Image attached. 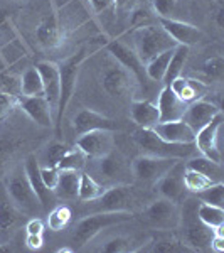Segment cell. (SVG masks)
<instances>
[{
	"mask_svg": "<svg viewBox=\"0 0 224 253\" xmlns=\"http://www.w3.org/2000/svg\"><path fill=\"white\" fill-rule=\"evenodd\" d=\"M0 252H10L9 243H0Z\"/></svg>",
	"mask_w": 224,
	"mask_h": 253,
	"instance_id": "obj_58",
	"label": "cell"
},
{
	"mask_svg": "<svg viewBox=\"0 0 224 253\" xmlns=\"http://www.w3.org/2000/svg\"><path fill=\"white\" fill-rule=\"evenodd\" d=\"M73 126H75V132L78 135H83V133L93 132V130H113L115 124L112 118L105 117L103 113L84 108L73 118Z\"/></svg>",
	"mask_w": 224,
	"mask_h": 253,
	"instance_id": "obj_24",
	"label": "cell"
},
{
	"mask_svg": "<svg viewBox=\"0 0 224 253\" xmlns=\"http://www.w3.org/2000/svg\"><path fill=\"white\" fill-rule=\"evenodd\" d=\"M56 17L59 20L61 29L64 34H71L79 27H84L91 20V14L81 0H71L59 10H56Z\"/></svg>",
	"mask_w": 224,
	"mask_h": 253,
	"instance_id": "obj_15",
	"label": "cell"
},
{
	"mask_svg": "<svg viewBox=\"0 0 224 253\" xmlns=\"http://www.w3.org/2000/svg\"><path fill=\"white\" fill-rule=\"evenodd\" d=\"M214 182L211 181L209 177H206V175L195 172L192 169H187L184 170V186H186V191L187 193H192V194H197L201 193V191L207 189L209 186H213Z\"/></svg>",
	"mask_w": 224,
	"mask_h": 253,
	"instance_id": "obj_41",
	"label": "cell"
},
{
	"mask_svg": "<svg viewBox=\"0 0 224 253\" xmlns=\"http://www.w3.org/2000/svg\"><path fill=\"white\" fill-rule=\"evenodd\" d=\"M71 210L64 205H58L54 206L51 211L47 213V226L49 230L52 231H61L68 226L69 221H71Z\"/></svg>",
	"mask_w": 224,
	"mask_h": 253,
	"instance_id": "obj_40",
	"label": "cell"
},
{
	"mask_svg": "<svg viewBox=\"0 0 224 253\" xmlns=\"http://www.w3.org/2000/svg\"><path fill=\"white\" fill-rule=\"evenodd\" d=\"M15 2H24V3H26V2H29V0H15Z\"/></svg>",
	"mask_w": 224,
	"mask_h": 253,
	"instance_id": "obj_59",
	"label": "cell"
},
{
	"mask_svg": "<svg viewBox=\"0 0 224 253\" xmlns=\"http://www.w3.org/2000/svg\"><path fill=\"white\" fill-rule=\"evenodd\" d=\"M144 221L153 230L170 231L181 224V211L176 203L165 198H157L144 210Z\"/></svg>",
	"mask_w": 224,
	"mask_h": 253,
	"instance_id": "obj_6",
	"label": "cell"
},
{
	"mask_svg": "<svg viewBox=\"0 0 224 253\" xmlns=\"http://www.w3.org/2000/svg\"><path fill=\"white\" fill-rule=\"evenodd\" d=\"M26 245H27V248H31V250H39V248L44 245L42 235H31V233H27Z\"/></svg>",
	"mask_w": 224,
	"mask_h": 253,
	"instance_id": "obj_53",
	"label": "cell"
},
{
	"mask_svg": "<svg viewBox=\"0 0 224 253\" xmlns=\"http://www.w3.org/2000/svg\"><path fill=\"white\" fill-rule=\"evenodd\" d=\"M101 252L107 253H121V252H133L132 240L125 238V236H113V238L107 240L100 248Z\"/></svg>",
	"mask_w": 224,
	"mask_h": 253,
	"instance_id": "obj_44",
	"label": "cell"
},
{
	"mask_svg": "<svg viewBox=\"0 0 224 253\" xmlns=\"http://www.w3.org/2000/svg\"><path fill=\"white\" fill-rule=\"evenodd\" d=\"M195 196H197L202 203L223 208V205H224V184L223 182H214L213 186H209L207 189L201 191V193H197Z\"/></svg>",
	"mask_w": 224,
	"mask_h": 253,
	"instance_id": "obj_43",
	"label": "cell"
},
{
	"mask_svg": "<svg viewBox=\"0 0 224 253\" xmlns=\"http://www.w3.org/2000/svg\"><path fill=\"white\" fill-rule=\"evenodd\" d=\"M130 36H132L133 51L137 52V56L142 59L144 64L149 59H152L153 56L177 46L176 41L162 29L160 24L152 22V24H145V26L133 27Z\"/></svg>",
	"mask_w": 224,
	"mask_h": 253,
	"instance_id": "obj_2",
	"label": "cell"
},
{
	"mask_svg": "<svg viewBox=\"0 0 224 253\" xmlns=\"http://www.w3.org/2000/svg\"><path fill=\"white\" fill-rule=\"evenodd\" d=\"M223 120L224 118L221 112L206 126H202V128L195 133V138H194V145H195V149H197V152L213 159L214 162H219V164H221L223 157H221V149H219L218 142H219V133H221V128H223Z\"/></svg>",
	"mask_w": 224,
	"mask_h": 253,
	"instance_id": "obj_10",
	"label": "cell"
},
{
	"mask_svg": "<svg viewBox=\"0 0 224 253\" xmlns=\"http://www.w3.org/2000/svg\"><path fill=\"white\" fill-rule=\"evenodd\" d=\"M133 214L130 211H98L83 218L78 223L73 235V245L76 248H83L88 242H91L95 236L105 228H110L113 224H120L125 221H132Z\"/></svg>",
	"mask_w": 224,
	"mask_h": 253,
	"instance_id": "obj_5",
	"label": "cell"
},
{
	"mask_svg": "<svg viewBox=\"0 0 224 253\" xmlns=\"http://www.w3.org/2000/svg\"><path fill=\"white\" fill-rule=\"evenodd\" d=\"M15 152L14 142L7 140V138H0V167L7 166Z\"/></svg>",
	"mask_w": 224,
	"mask_h": 253,
	"instance_id": "obj_50",
	"label": "cell"
},
{
	"mask_svg": "<svg viewBox=\"0 0 224 253\" xmlns=\"http://www.w3.org/2000/svg\"><path fill=\"white\" fill-rule=\"evenodd\" d=\"M187 58H189V47L187 46H176L172 58H170V61H169V66H167L164 81H162L165 86H169V84L172 83L176 78H179V76H182L184 68L187 64Z\"/></svg>",
	"mask_w": 224,
	"mask_h": 253,
	"instance_id": "obj_31",
	"label": "cell"
},
{
	"mask_svg": "<svg viewBox=\"0 0 224 253\" xmlns=\"http://www.w3.org/2000/svg\"><path fill=\"white\" fill-rule=\"evenodd\" d=\"M40 167V177H42L44 184L54 193V187L58 184L59 179V169L56 166H39Z\"/></svg>",
	"mask_w": 224,
	"mask_h": 253,
	"instance_id": "obj_47",
	"label": "cell"
},
{
	"mask_svg": "<svg viewBox=\"0 0 224 253\" xmlns=\"http://www.w3.org/2000/svg\"><path fill=\"white\" fill-rule=\"evenodd\" d=\"M160 27L176 41L177 46H195L204 38L202 31L182 19H157Z\"/></svg>",
	"mask_w": 224,
	"mask_h": 253,
	"instance_id": "obj_13",
	"label": "cell"
},
{
	"mask_svg": "<svg viewBox=\"0 0 224 253\" xmlns=\"http://www.w3.org/2000/svg\"><path fill=\"white\" fill-rule=\"evenodd\" d=\"M184 170H186V164L182 161H177L176 164L158 179L155 182V191L160 198L169 199V201L176 203V205L186 201L187 191L184 186Z\"/></svg>",
	"mask_w": 224,
	"mask_h": 253,
	"instance_id": "obj_8",
	"label": "cell"
},
{
	"mask_svg": "<svg viewBox=\"0 0 224 253\" xmlns=\"http://www.w3.org/2000/svg\"><path fill=\"white\" fill-rule=\"evenodd\" d=\"M149 248H142L145 252H157V253H184V252H194L190 247L182 242V240L177 238H158V240H152L149 243Z\"/></svg>",
	"mask_w": 224,
	"mask_h": 253,
	"instance_id": "obj_37",
	"label": "cell"
},
{
	"mask_svg": "<svg viewBox=\"0 0 224 253\" xmlns=\"http://www.w3.org/2000/svg\"><path fill=\"white\" fill-rule=\"evenodd\" d=\"M132 24L133 27L145 26V24H152V17H150V12L147 9H137L132 12Z\"/></svg>",
	"mask_w": 224,
	"mask_h": 253,
	"instance_id": "obj_51",
	"label": "cell"
},
{
	"mask_svg": "<svg viewBox=\"0 0 224 253\" xmlns=\"http://www.w3.org/2000/svg\"><path fill=\"white\" fill-rule=\"evenodd\" d=\"M81 170H59L58 184L54 187V196L59 199H75L78 198Z\"/></svg>",
	"mask_w": 224,
	"mask_h": 253,
	"instance_id": "obj_29",
	"label": "cell"
},
{
	"mask_svg": "<svg viewBox=\"0 0 224 253\" xmlns=\"http://www.w3.org/2000/svg\"><path fill=\"white\" fill-rule=\"evenodd\" d=\"M89 9L95 15H107V14H112V12L116 10V5H115V0H86Z\"/></svg>",
	"mask_w": 224,
	"mask_h": 253,
	"instance_id": "obj_46",
	"label": "cell"
},
{
	"mask_svg": "<svg viewBox=\"0 0 224 253\" xmlns=\"http://www.w3.org/2000/svg\"><path fill=\"white\" fill-rule=\"evenodd\" d=\"M195 214L211 230H218V228L224 226V210L221 206L207 205V203L201 201L195 210Z\"/></svg>",
	"mask_w": 224,
	"mask_h": 253,
	"instance_id": "obj_36",
	"label": "cell"
},
{
	"mask_svg": "<svg viewBox=\"0 0 224 253\" xmlns=\"http://www.w3.org/2000/svg\"><path fill=\"white\" fill-rule=\"evenodd\" d=\"M133 142L147 156L169 157V159H189L197 149L194 144H170L153 132L152 128H140L133 133Z\"/></svg>",
	"mask_w": 224,
	"mask_h": 253,
	"instance_id": "obj_4",
	"label": "cell"
},
{
	"mask_svg": "<svg viewBox=\"0 0 224 253\" xmlns=\"http://www.w3.org/2000/svg\"><path fill=\"white\" fill-rule=\"evenodd\" d=\"M96 161H98V170H100V174L105 175V177L110 179V181L123 175L125 170H127V162L123 161L121 156L113 154V150L108 154V156L96 159Z\"/></svg>",
	"mask_w": 224,
	"mask_h": 253,
	"instance_id": "obj_30",
	"label": "cell"
},
{
	"mask_svg": "<svg viewBox=\"0 0 224 253\" xmlns=\"http://www.w3.org/2000/svg\"><path fill=\"white\" fill-rule=\"evenodd\" d=\"M24 169H26L27 179H29L32 189H34L36 196H37L40 205H42V210L47 211L49 208L54 205V193H52V191L44 184L42 177H40V167H39V162H37L36 154L27 156L26 162H24Z\"/></svg>",
	"mask_w": 224,
	"mask_h": 253,
	"instance_id": "obj_19",
	"label": "cell"
},
{
	"mask_svg": "<svg viewBox=\"0 0 224 253\" xmlns=\"http://www.w3.org/2000/svg\"><path fill=\"white\" fill-rule=\"evenodd\" d=\"M68 150V147L59 140L49 142V144L40 150L37 157L39 166H58L59 159L64 156V152Z\"/></svg>",
	"mask_w": 224,
	"mask_h": 253,
	"instance_id": "obj_39",
	"label": "cell"
},
{
	"mask_svg": "<svg viewBox=\"0 0 224 253\" xmlns=\"http://www.w3.org/2000/svg\"><path fill=\"white\" fill-rule=\"evenodd\" d=\"M177 161L182 159H169V157H155L142 154L132 162V174L137 181L142 182H157Z\"/></svg>",
	"mask_w": 224,
	"mask_h": 253,
	"instance_id": "obj_9",
	"label": "cell"
},
{
	"mask_svg": "<svg viewBox=\"0 0 224 253\" xmlns=\"http://www.w3.org/2000/svg\"><path fill=\"white\" fill-rule=\"evenodd\" d=\"M19 36V31L15 29L14 22L9 19L5 20L3 24H0V47L5 46L7 42H10L14 38H17Z\"/></svg>",
	"mask_w": 224,
	"mask_h": 253,
	"instance_id": "obj_49",
	"label": "cell"
},
{
	"mask_svg": "<svg viewBox=\"0 0 224 253\" xmlns=\"http://www.w3.org/2000/svg\"><path fill=\"white\" fill-rule=\"evenodd\" d=\"M152 130L170 144H194L195 138V132L182 118L172 122H158L152 126Z\"/></svg>",
	"mask_w": 224,
	"mask_h": 253,
	"instance_id": "obj_20",
	"label": "cell"
},
{
	"mask_svg": "<svg viewBox=\"0 0 224 253\" xmlns=\"http://www.w3.org/2000/svg\"><path fill=\"white\" fill-rule=\"evenodd\" d=\"M157 19H179V0H152Z\"/></svg>",
	"mask_w": 224,
	"mask_h": 253,
	"instance_id": "obj_42",
	"label": "cell"
},
{
	"mask_svg": "<svg viewBox=\"0 0 224 253\" xmlns=\"http://www.w3.org/2000/svg\"><path fill=\"white\" fill-rule=\"evenodd\" d=\"M20 216H24L22 211L12 201L5 184L0 179V235H7L14 230L20 221Z\"/></svg>",
	"mask_w": 224,
	"mask_h": 253,
	"instance_id": "obj_25",
	"label": "cell"
},
{
	"mask_svg": "<svg viewBox=\"0 0 224 253\" xmlns=\"http://www.w3.org/2000/svg\"><path fill=\"white\" fill-rule=\"evenodd\" d=\"M15 108H17V96L0 91V122L7 120L14 113Z\"/></svg>",
	"mask_w": 224,
	"mask_h": 253,
	"instance_id": "obj_45",
	"label": "cell"
},
{
	"mask_svg": "<svg viewBox=\"0 0 224 253\" xmlns=\"http://www.w3.org/2000/svg\"><path fill=\"white\" fill-rule=\"evenodd\" d=\"M19 95L26 96H44V88H42V80L37 71V68H27L22 73L19 80Z\"/></svg>",
	"mask_w": 224,
	"mask_h": 253,
	"instance_id": "obj_33",
	"label": "cell"
},
{
	"mask_svg": "<svg viewBox=\"0 0 224 253\" xmlns=\"http://www.w3.org/2000/svg\"><path fill=\"white\" fill-rule=\"evenodd\" d=\"M187 169H192L195 172L206 175L209 177L213 182H223V166L219 162H214L213 159L206 157V156H192L187 159L186 162Z\"/></svg>",
	"mask_w": 224,
	"mask_h": 253,
	"instance_id": "obj_28",
	"label": "cell"
},
{
	"mask_svg": "<svg viewBox=\"0 0 224 253\" xmlns=\"http://www.w3.org/2000/svg\"><path fill=\"white\" fill-rule=\"evenodd\" d=\"M133 3H135V0H115L116 9L120 10H132Z\"/></svg>",
	"mask_w": 224,
	"mask_h": 253,
	"instance_id": "obj_54",
	"label": "cell"
},
{
	"mask_svg": "<svg viewBox=\"0 0 224 253\" xmlns=\"http://www.w3.org/2000/svg\"><path fill=\"white\" fill-rule=\"evenodd\" d=\"M174 49H167V51L153 56L152 59H149L145 63V73H147V78H149L150 81H155V83H162V81H164L167 66H169V61L174 54Z\"/></svg>",
	"mask_w": 224,
	"mask_h": 253,
	"instance_id": "obj_32",
	"label": "cell"
},
{
	"mask_svg": "<svg viewBox=\"0 0 224 253\" xmlns=\"http://www.w3.org/2000/svg\"><path fill=\"white\" fill-rule=\"evenodd\" d=\"M71 0H51V3H52V7H54L56 10H59L61 7H64L66 3H69Z\"/></svg>",
	"mask_w": 224,
	"mask_h": 253,
	"instance_id": "obj_55",
	"label": "cell"
},
{
	"mask_svg": "<svg viewBox=\"0 0 224 253\" xmlns=\"http://www.w3.org/2000/svg\"><path fill=\"white\" fill-rule=\"evenodd\" d=\"M2 181L7 187V193L12 198V201L22 211V214L36 216L42 211V205H40L39 198L36 196L29 179H27L24 164L12 167L10 172Z\"/></svg>",
	"mask_w": 224,
	"mask_h": 253,
	"instance_id": "obj_3",
	"label": "cell"
},
{
	"mask_svg": "<svg viewBox=\"0 0 224 253\" xmlns=\"http://www.w3.org/2000/svg\"><path fill=\"white\" fill-rule=\"evenodd\" d=\"M107 51L112 54V58L116 59V63L120 66H123L130 75L135 78L137 83L147 84V73H145V64L142 63V59L137 56V52L133 51L132 44L125 42L123 39H113L107 44Z\"/></svg>",
	"mask_w": 224,
	"mask_h": 253,
	"instance_id": "obj_7",
	"label": "cell"
},
{
	"mask_svg": "<svg viewBox=\"0 0 224 253\" xmlns=\"http://www.w3.org/2000/svg\"><path fill=\"white\" fill-rule=\"evenodd\" d=\"M88 156L79 149L78 145H75L73 149H68L64 152V156L59 159L58 162V169L59 170H81L86 166Z\"/></svg>",
	"mask_w": 224,
	"mask_h": 253,
	"instance_id": "obj_38",
	"label": "cell"
},
{
	"mask_svg": "<svg viewBox=\"0 0 224 253\" xmlns=\"http://www.w3.org/2000/svg\"><path fill=\"white\" fill-rule=\"evenodd\" d=\"M133 78L132 75L120 64H113L107 68L101 75V84L103 89L113 98H123L133 89Z\"/></svg>",
	"mask_w": 224,
	"mask_h": 253,
	"instance_id": "obj_14",
	"label": "cell"
},
{
	"mask_svg": "<svg viewBox=\"0 0 224 253\" xmlns=\"http://www.w3.org/2000/svg\"><path fill=\"white\" fill-rule=\"evenodd\" d=\"M157 108H158L160 122H172V120H181V118L184 117L187 103L182 101L181 98L170 89V86H165L158 93Z\"/></svg>",
	"mask_w": 224,
	"mask_h": 253,
	"instance_id": "obj_22",
	"label": "cell"
},
{
	"mask_svg": "<svg viewBox=\"0 0 224 253\" xmlns=\"http://www.w3.org/2000/svg\"><path fill=\"white\" fill-rule=\"evenodd\" d=\"M58 252L59 253H71V252H75V248H73V247H63V248H59Z\"/></svg>",
	"mask_w": 224,
	"mask_h": 253,
	"instance_id": "obj_57",
	"label": "cell"
},
{
	"mask_svg": "<svg viewBox=\"0 0 224 253\" xmlns=\"http://www.w3.org/2000/svg\"><path fill=\"white\" fill-rule=\"evenodd\" d=\"M169 86L182 101H186L187 105L192 103L195 100H201V98L209 91V86H207L204 81L186 78V76H179V78L174 80Z\"/></svg>",
	"mask_w": 224,
	"mask_h": 253,
	"instance_id": "obj_26",
	"label": "cell"
},
{
	"mask_svg": "<svg viewBox=\"0 0 224 253\" xmlns=\"http://www.w3.org/2000/svg\"><path fill=\"white\" fill-rule=\"evenodd\" d=\"M184 242L187 247H190L194 252H204L211 248V240H213L214 230H211L209 226H206L201 219L195 214V219L187 223L184 228Z\"/></svg>",
	"mask_w": 224,
	"mask_h": 253,
	"instance_id": "obj_23",
	"label": "cell"
},
{
	"mask_svg": "<svg viewBox=\"0 0 224 253\" xmlns=\"http://www.w3.org/2000/svg\"><path fill=\"white\" fill-rule=\"evenodd\" d=\"M223 68H224L223 58H221V56H216V58H211V59L206 61L204 73L209 76L211 80H218V78H221V76H223Z\"/></svg>",
	"mask_w": 224,
	"mask_h": 253,
	"instance_id": "obj_48",
	"label": "cell"
},
{
	"mask_svg": "<svg viewBox=\"0 0 224 253\" xmlns=\"http://www.w3.org/2000/svg\"><path fill=\"white\" fill-rule=\"evenodd\" d=\"M107 191V187L96 181L91 174L81 172L79 174V186H78V198L84 203H91L100 198Z\"/></svg>",
	"mask_w": 224,
	"mask_h": 253,
	"instance_id": "obj_35",
	"label": "cell"
},
{
	"mask_svg": "<svg viewBox=\"0 0 224 253\" xmlns=\"http://www.w3.org/2000/svg\"><path fill=\"white\" fill-rule=\"evenodd\" d=\"M9 19H10L9 12L3 10V9H0V24H3V22H5V20H9Z\"/></svg>",
	"mask_w": 224,
	"mask_h": 253,
	"instance_id": "obj_56",
	"label": "cell"
},
{
	"mask_svg": "<svg viewBox=\"0 0 224 253\" xmlns=\"http://www.w3.org/2000/svg\"><path fill=\"white\" fill-rule=\"evenodd\" d=\"M137 205L133 187L127 184H116L105 191L98 199H95V208L98 211H128V208Z\"/></svg>",
	"mask_w": 224,
	"mask_h": 253,
	"instance_id": "obj_12",
	"label": "cell"
},
{
	"mask_svg": "<svg viewBox=\"0 0 224 253\" xmlns=\"http://www.w3.org/2000/svg\"><path fill=\"white\" fill-rule=\"evenodd\" d=\"M27 54H29V49H27V44L24 42V39L20 38V34L12 39L10 42H7L5 46L0 47V58H2L7 68L22 61Z\"/></svg>",
	"mask_w": 224,
	"mask_h": 253,
	"instance_id": "obj_34",
	"label": "cell"
},
{
	"mask_svg": "<svg viewBox=\"0 0 224 253\" xmlns=\"http://www.w3.org/2000/svg\"><path fill=\"white\" fill-rule=\"evenodd\" d=\"M40 80H42L44 96L51 105V110L56 118V110H58L59 103V93H61V81H59V66L51 61H40L36 64Z\"/></svg>",
	"mask_w": 224,
	"mask_h": 253,
	"instance_id": "obj_17",
	"label": "cell"
},
{
	"mask_svg": "<svg viewBox=\"0 0 224 253\" xmlns=\"http://www.w3.org/2000/svg\"><path fill=\"white\" fill-rule=\"evenodd\" d=\"M130 117L138 125V128H152L160 122L157 103L149 100H133L130 103Z\"/></svg>",
	"mask_w": 224,
	"mask_h": 253,
	"instance_id": "obj_27",
	"label": "cell"
},
{
	"mask_svg": "<svg viewBox=\"0 0 224 253\" xmlns=\"http://www.w3.org/2000/svg\"><path fill=\"white\" fill-rule=\"evenodd\" d=\"M26 231L31 235H42L44 233V223L39 218H32L29 223L26 224Z\"/></svg>",
	"mask_w": 224,
	"mask_h": 253,
	"instance_id": "obj_52",
	"label": "cell"
},
{
	"mask_svg": "<svg viewBox=\"0 0 224 253\" xmlns=\"http://www.w3.org/2000/svg\"><path fill=\"white\" fill-rule=\"evenodd\" d=\"M218 113H221V108H219L218 105H214L213 101H207V100H202L201 98V100H195L192 103L187 105L182 120H184L195 133H197L199 130L209 124Z\"/></svg>",
	"mask_w": 224,
	"mask_h": 253,
	"instance_id": "obj_18",
	"label": "cell"
},
{
	"mask_svg": "<svg viewBox=\"0 0 224 253\" xmlns=\"http://www.w3.org/2000/svg\"><path fill=\"white\" fill-rule=\"evenodd\" d=\"M17 108H22V112H26L40 126H46V128L54 126V113L46 96L17 95Z\"/></svg>",
	"mask_w": 224,
	"mask_h": 253,
	"instance_id": "obj_16",
	"label": "cell"
},
{
	"mask_svg": "<svg viewBox=\"0 0 224 253\" xmlns=\"http://www.w3.org/2000/svg\"><path fill=\"white\" fill-rule=\"evenodd\" d=\"M36 38H37V42L44 49H56L63 44L66 34L61 29L56 14L46 15V17L37 24V27H36Z\"/></svg>",
	"mask_w": 224,
	"mask_h": 253,
	"instance_id": "obj_21",
	"label": "cell"
},
{
	"mask_svg": "<svg viewBox=\"0 0 224 253\" xmlns=\"http://www.w3.org/2000/svg\"><path fill=\"white\" fill-rule=\"evenodd\" d=\"M76 145L88 156V159H101L115 149V133L113 130H93L78 135Z\"/></svg>",
	"mask_w": 224,
	"mask_h": 253,
	"instance_id": "obj_11",
	"label": "cell"
},
{
	"mask_svg": "<svg viewBox=\"0 0 224 253\" xmlns=\"http://www.w3.org/2000/svg\"><path fill=\"white\" fill-rule=\"evenodd\" d=\"M91 51L88 47L79 49L78 52L71 54L69 58H66L63 63H59V81H61V93H59V103L58 110H56V118H54V125H56V132L58 135H61V125H63V117L66 112L69 101H71L73 95H75L76 83H78V76L81 71V66L84 64Z\"/></svg>",
	"mask_w": 224,
	"mask_h": 253,
	"instance_id": "obj_1",
	"label": "cell"
}]
</instances>
